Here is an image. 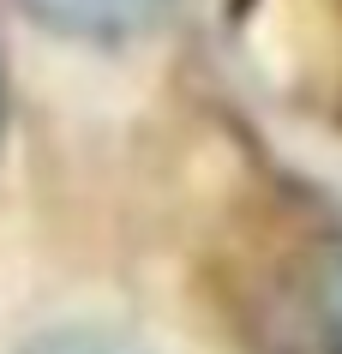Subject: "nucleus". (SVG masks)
<instances>
[{
	"label": "nucleus",
	"instance_id": "nucleus-1",
	"mask_svg": "<svg viewBox=\"0 0 342 354\" xmlns=\"http://www.w3.org/2000/svg\"><path fill=\"white\" fill-rule=\"evenodd\" d=\"M24 12L55 30V37L78 42H126L138 30H151L162 0H24Z\"/></svg>",
	"mask_w": 342,
	"mask_h": 354
},
{
	"label": "nucleus",
	"instance_id": "nucleus-2",
	"mask_svg": "<svg viewBox=\"0 0 342 354\" xmlns=\"http://www.w3.org/2000/svg\"><path fill=\"white\" fill-rule=\"evenodd\" d=\"M12 354H156V348L120 324H102V318H66V324L30 330Z\"/></svg>",
	"mask_w": 342,
	"mask_h": 354
},
{
	"label": "nucleus",
	"instance_id": "nucleus-3",
	"mask_svg": "<svg viewBox=\"0 0 342 354\" xmlns=\"http://www.w3.org/2000/svg\"><path fill=\"white\" fill-rule=\"evenodd\" d=\"M319 324H324L330 354H342V252H330L319 270Z\"/></svg>",
	"mask_w": 342,
	"mask_h": 354
}]
</instances>
